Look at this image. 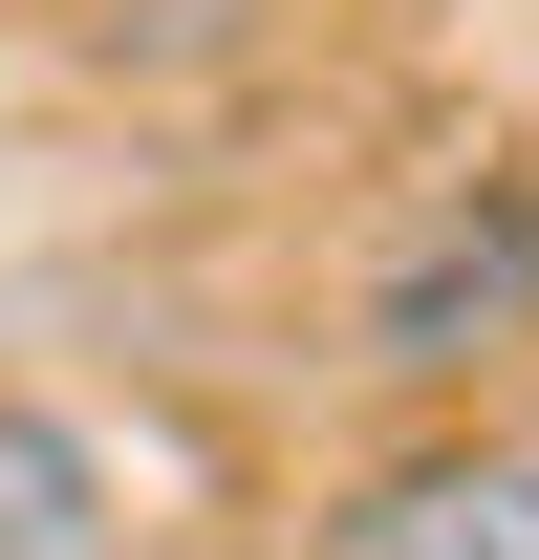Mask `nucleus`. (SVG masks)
<instances>
[{
	"mask_svg": "<svg viewBox=\"0 0 539 560\" xmlns=\"http://www.w3.org/2000/svg\"><path fill=\"white\" fill-rule=\"evenodd\" d=\"M496 346H539V173H432V195L367 237L345 366H367V388H474Z\"/></svg>",
	"mask_w": 539,
	"mask_h": 560,
	"instance_id": "f257e3e1",
	"label": "nucleus"
},
{
	"mask_svg": "<svg viewBox=\"0 0 539 560\" xmlns=\"http://www.w3.org/2000/svg\"><path fill=\"white\" fill-rule=\"evenodd\" d=\"M302 560H539V453L518 431H410L302 517Z\"/></svg>",
	"mask_w": 539,
	"mask_h": 560,
	"instance_id": "f03ea898",
	"label": "nucleus"
},
{
	"mask_svg": "<svg viewBox=\"0 0 539 560\" xmlns=\"http://www.w3.org/2000/svg\"><path fill=\"white\" fill-rule=\"evenodd\" d=\"M0 560H130V475H108V431L44 410V388H0Z\"/></svg>",
	"mask_w": 539,
	"mask_h": 560,
	"instance_id": "7ed1b4c3",
	"label": "nucleus"
},
{
	"mask_svg": "<svg viewBox=\"0 0 539 560\" xmlns=\"http://www.w3.org/2000/svg\"><path fill=\"white\" fill-rule=\"evenodd\" d=\"M238 44H260V0H87V66H238Z\"/></svg>",
	"mask_w": 539,
	"mask_h": 560,
	"instance_id": "20e7f679",
	"label": "nucleus"
}]
</instances>
